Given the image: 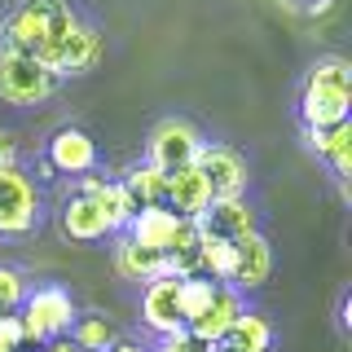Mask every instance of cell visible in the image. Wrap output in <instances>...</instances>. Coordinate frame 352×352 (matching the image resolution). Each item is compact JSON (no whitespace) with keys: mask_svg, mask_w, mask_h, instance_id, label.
Masks as SVG:
<instances>
[{"mask_svg":"<svg viewBox=\"0 0 352 352\" xmlns=\"http://www.w3.org/2000/svg\"><path fill=\"white\" fill-rule=\"evenodd\" d=\"M102 53H106V36L88 18H80V27L71 31V40L62 44L58 62H53V75H58V80H66V75H84V71H93V66L102 62Z\"/></svg>","mask_w":352,"mask_h":352,"instance_id":"13","label":"cell"},{"mask_svg":"<svg viewBox=\"0 0 352 352\" xmlns=\"http://www.w3.org/2000/svg\"><path fill=\"white\" fill-rule=\"evenodd\" d=\"M110 260H115V273L124 282H137V286H146L154 278H168V256L163 251H146V247H137L132 238L124 234H115V251H110Z\"/></svg>","mask_w":352,"mask_h":352,"instance_id":"14","label":"cell"},{"mask_svg":"<svg viewBox=\"0 0 352 352\" xmlns=\"http://www.w3.org/2000/svg\"><path fill=\"white\" fill-rule=\"evenodd\" d=\"M154 352H216L212 344H203L198 335H190V330H176V335H168V339H159V348Z\"/></svg>","mask_w":352,"mask_h":352,"instance_id":"25","label":"cell"},{"mask_svg":"<svg viewBox=\"0 0 352 352\" xmlns=\"http://www.w3.org/2000/svg\"><path fill=\"white\" fill-rule=\"evenodd\" d=\"M106 352H150V348H141V344H132V339H115Z\"/></svg>","mask_w":352,"mask_h":352,"instance_id":"29","label":"cell"},{"mask_svg":"<svg viewBox=\"0 0 352 352\" xmlns=\"http://www.w3.org/2000/svg\"><path fill=\"white\" fill-rule=\"evenodd\" d=\"M40 352H80V348H75L71 339L62 335V339H49V344H40Z\"/></svg>","mask_w":352,"mask_h":352,"instance_id":"28","label":"cell"},{"mask_svg":"<svg viewBox=\"0 0 352 352\" xmlns=\"http://www.w3.org/2000/svg\"><path fill=\"white\" fill-rule=\"evenodd\" d=\"M348 110H352V66H348V58H317L304 88H300L304 128L348 124Z\"/></svg>","mask_w":352,"mask_h":352,"instance_id":"2","label":"cell"},{"mask_svg":"<svg viewBox=\"0 0 352 352\" xmlns=\"http://www.w3.org/2000/svg\"><path fill=\"white\" fill-rule=\"evenodd\" d=\"M176 229H181V216H176L172 207L159 203V207H141V212L128 220L124 238H132L137 247H146V251H168L172 238H176Z\"/></svg>","mask_w":352,"mask_h":352,"instance_id":"15","label":"cell"},{"mask_svg":"<svg viewBox=\"0 0 352 352\" xmlns=\"http://www.w3.org/2000/svg\"><path fill=\"white\" fill-rule=\"evenodd\" d=\"M9 163H18V141H14V132L0 128V168H9Z\"/></svg>","mask_w":352,"mask_h":352,"instance_id":"27","label":"cell"},{"mask_svg":"<svg viewBox=\"0 0 352 352\" xmlns=\"http://www.w3.org/2000/svg\"><path fill=\"white\" fill-rule=\"evenodd\" d=\"M75 27H80V9L71 0H18L0 22V53L36 58L40 66L53 71Z\"/></svg>","mask_w":352,"mask_h":352,"instance_id":"1","label":"cell"},{"mask_svg":"<svg viewBox=\"0 0 352 352\" xmlns=\"http://www.w3.org/2000/svg\"><path fill=\"white\" fill-rule=\"evenodd\" d=\"M198 150H203V132H198L190 119H159L150 128V141H146V163L159 168L163 176L181 172V168H194Z\"/></svg>","mask_w":352,"mask_h":352,"instance_id":"6","label":"cell"},{"mask_svg":"<svg viewBox=\"0 0 352 352\" xmlns=\"http://www.w3.org/2000/svg\"><path fill=\"white\" fill-rule=\"evenodd\" d=\"M44 216V198L40 185L22 163L0 168V238H27L40 229Z\"/></svg>","mask_w":352,"mask_h":352,"instance_id":"4","label":"cell"},{"mask_svg":"<svg viewBox=\"0 0 352 352\" xmlns=\"http://www.w3.org/2000/svg\"><path fill=\"white\" fill-rule=\"evenodd\" d=\"M44 168L80 181L97 168V141L84 128H58L49 137V150H44Z\"/></svg>","mask_w":352,"mask_h":352,"instance_id":"8","label":"cell"},{"mask_svg":"<svg viewBox=\"0 0 352 352\" xmlns=\"http://www.w3.org/2000/svg\"><path fill=\"white\" fill-rule=\"evenodd\" d=\"M75 300L66 286H36L22 295L18 304V326H22V344H49L62 339L75 322Z\"/></svg>","mask_w":352,"mask_h":352,"instance_id":"3","label":"cell"},{"mask_svg":"<svg viewBox=\"0 0 352 352\" xmlns=\"http://www.w3.org/2000/svg\"><path fill=\"white\" fill-rule=\"evenodd\" d=\"M207 203H212V194H207L203 176L198 168H181L168 176V190H163V207H172L181 220H198L207 212Z\"/></svg>","mask_w":352,"mask_h":352,"instance_id":"16","label":"cell"},{"mask_svg":"<svg viewBox=\"0 0 352 352\" xmlns=\"http://www.w3.org/2000/svg\"><path fill=\"white\" fill-rule=\"evenodd\" d=\"M141 322H146L159 339L185 330V317H181V278H154V282H146V291H141Z\"/></svg>","mask_w":352,"mask_h":352,"instance_id":"9","label":"cell"},{"mask_svg":"<svg viewBox=\"0 0 352 352\" xmlns=\"http://www.w3.org/2000/svg\"><path fill=\"white\" fill-rule=\"evenodd\" d=\"M212 295H216V282L212 278H203V273L181 278V317H185V326L203 317V308L212 304Z\"/></svg>","mask_w":352,"mask_h":352,"instance_id":"23","label":"cell"},{"mask_svg":"<svg viewBox=\"0 0 352 352\" xmlns=\"http://www.w3.org/2000/svg\"><path fill=\"white\" fill-rule=\"evenodd\" d=\"M198 273L212 278L216 286H229V278H234V242L198 229Z\"/></svg>","mask_w":352,"mask_h":352,"instance_id":"19","label":"cell"},{"mask_svg":"<svg viewBox=\"0 0 352 352\" xmlns=\"http://www.w3.org/2000/svg\"><path fill=\"white\" fill-rule=\"evenodd\" d=\"M62 234L71 242H102V238H110V225L88 194H71L62 207Z\"/></svg>","mask_w":352,"mask_h":352,"instance_id":"17","label":"cell"},{"mask_svg":"<svg viewBox=\"0 0 352 352\" xmlns=\"http://www.w3.org/2000/svg\"><path fill=\"white\" fill-rule=\"evenodd\" d=\"M269 273H273V247H269V238L260 234H247V238H238L234 242V278H229V286H234L238 295H247V291H256V286L269 282Z\"/></svg>","mask_w":352,"mask_h":352,"instance_id":"10","label":"cell"},{"mask_svg":"<svg viewBox=\"0 0 352 352\" xmlns=\"http://www.w3.org/2000/svg\"><path fill=\"white\" fill-rule=\"evenodd\" d=\"M66 339H71L80 352H106L119 335H115V326H110L102 313H84V317H75V322H71Z\"/></svg>","mask_w":352,"mask_h":352,"instance_id":"21","label":"cell"},{"mask_svg":"<svg viewBox=\"0 0 352 352\" xmlns=\"http://www.w3.org/2000/svg\"><path fill=\"white\" fill-rule=\"evenodd\" d=\"M322 159L335 168L339 181L352 176V124H335L326 128V146H322Z\"/></svg>","mask_w":352,"mask_h":352,"instance_id":"22","label":"cell"},{"mask_svg":"<svg viewBox=\"0 0 352 352\" xmlns=\"http://www.w3.org/2000/svg\"><path fill=\"white\" fill-rule=\"evenodd\" d=\"M220 348H229V352H269L273 348V326H269V317L256 313V308H247V313L238 317L234 326H229V335H225V344Z\"/></svg>","mask_w":352,"mask_h":352,"instance_id":"18","label":"cell"},{"mask_svg":"<svg viewBox=\"0 0 352 352\" xmlns=\"http://www.w3.org/2000/svg\"><path fill=\"white\" fill-rule=\"evenodd\" d=\"M194 225L212 238L238 242V238L256 234V207H251L247 198H216V203H207V212L198 216Z\"/></svg>","mask_w":352,"mask_h":352,"instance_id":"11","label":"cell"},{"mask_svg":"<svg viewBox=\"0 0 352 352\" xmlns=\"http://www.w3.org/2000/svg\"><path fill=\"white\" fill-rule=\"evenodd\" d=\"M242 313H247V300H242L234 286H216V295H212V304L203 308V317H198V322H190L185 330H190V335H198L203 344L220 348V344H225V335H229V326H234Z\"/></svg>","mask_w":352,"mask_h":352,"instance_id":"12","label":"cell"},{"mask_svg":"<svg viewBox=\"0 0 352 352\" xmlns=\"http://www.w3.org/2000/svg\"><path fill=\"white\" fill-rule=\"evenodd\" d=\"M22 348V326H18V313L14 317H0V352H18Z\"/></svg>","mask_w":352,"mask_h":352,"instance_id":"26","label":"cell"},{"mask_svg":"<svg viewBox=\"0 0 352 352\" xmlns=\"http://www.w3.org/2000/svg\"><path fill=\"white\" fill-rule=\"evenodd\" d=\"M198 176H203L207 194L216 198H247V185H251V168L247 159L234 150V146H220V141H203V150H198L194 159Z\"/></svg>","mask_w":352,"mask_h":352,"instance_id":"7","label":"cell"},{"mask_svg":"<svg viewBox=\"0 0 352 352\" xmlns=\"http://www.w3.org/2000/svg\"><path fill=\"white\" fill-rule=\"evenodd\" d=\"M119 185H124V194L132 198V203H137V212H141V207H159V203H163L168 176H163L159 168H150V163H132Z\"/></svg>","mask_w":352,"mask_h":352,"instance_id":"20","label":"cell"},{"mask_svg":"<svg viewBox=\"0 0 352 352\" xmlns=\"http://www.w3.org/2000/svg\"><path fill=\"white\" fill-rule=\"evenodd\" d=\"M22 295H27V278L18 269H9V264H0V317H14Z\"/></svg>","mask_w":352,"mask_h":352,"instance_id":"24","label":"cell"},{"mask_svg":"<svg viewBox=\"0 0 352 352\" xmlns=\"http://www.w3.org/2000/svg\"><path fill=\"white\" fill-rule=\"evenodd\" d=\"M58 75L49 66H40L36 58H18V53H0V102L5 106H40L58 93Z\"/></svg>","mask_w":352,"mask_h":352,"instance_id":"5","label":"cell"}]
</instances>
